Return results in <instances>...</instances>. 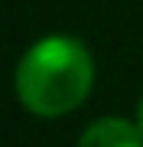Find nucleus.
<instances>
[{"mask_svg": "<svg viewBox=\"0 0 143 147\" xmlns=\"http://www.w3.org/2000/svg\"><path fill=\"white\" fill-rule=\"evenodd\" d=\"M75 147H143V131L127 118H98L81 131Z\"/></svg>", "mask_w": 143, "mask_h": 147, "instance_id": "nucleus-2", "label": "nucleus"}, {"mask_svg": "<svg viewBox=\"0 0 143 147\" xmlns=\"http://www.w3.org/2000/svg\"><path fill=\"white\" fill-rule=\"evenodd\" d=\"M133 121H137V127L143 131V95H140V101H137V115H133Z\"/></svg>", "mask_w": 143, "mask_h": 147, "instance_id": "nucleus-3", "label": "nucleus"}, {"mask_svg": "<svg viewBox=\"0 0 143 147\" xmlns=\"http://www.w3.org/2000/svg\"><path fill=\"white\" fill-rule=\"evenodd\" d=\"M13 88L20 105L36 118L72 115L94 88L91 49L69 33L36 39L16 62Z\"/></svg>", "mask_w": 143, "mask_h": 147, "instance_id": "nucleus-1", "label": "nucleus"}]
</instances>
